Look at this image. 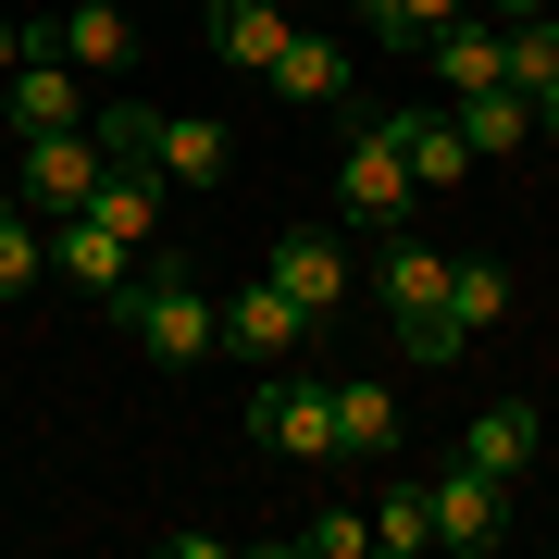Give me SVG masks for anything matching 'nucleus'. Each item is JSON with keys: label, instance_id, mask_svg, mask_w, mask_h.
I'll use <instances>...</instances> for the list:
<instances>
[{"label": "nucleus", "instance_id": "obj_8", "mask_svg": "<svg viewBox=\"0 0 559 559\" xmlns=\"http://www.w3.org/2000/svg\"><path fill=\"white\" fill-rule=\"evenodd\" d=\"M212 311H224V348H237V360H261V373H274V360H299V348L323 336V323H311L299 299H286L274 274H249L237 299H212Z\"/></svg>", "mask_w": 559, "mask_h": 559}, {"label": "nucleus", "instance_id": "obj_4", "mask_svg": "<svg viewBox=\"0 0 559 559\" xmlns=\"http://www.w3.org/2000/svg\"><path fill=\"white\" fill-rule=\"evenodd\" d=\"M423 510H436V547H448V559H485V547L510 535V485H498V473H473L460 448L423 473Z\"/></svg>", "mask_w": 559, "mask_h": 559}, {"label": "nucleus", "instance_id": "obj_18", "mask_svg": "<svg viewBox=\"0 0 559 559\" xmlns=\"http://www.w3.org/2000/svg\"><path fill=\"white\" fill-rule=\"evenodd\" d=\"M423 75H436V100H473V87H498V25H436L423 38Z\"/></svg>", "mask_w": 559, "mask_h": 559}, {"label": "nucleus", "instance_id": "obj_23", "mask_svg": "<svg viewBox=\"0 0 559 559\" xmlns=\"http://www.w3.org/2000/svg\"><path fill=\"white\" fill-rule=\"evenodd\" d=\"M25 286H50V224L25 200H0V299H25Z\"/></svg>", "mask_w": 559, "mask_h": 559}, {"label": "nucleus", "instance_id": "obj_30", "mask_svg": "<svg viewBox=\"0 0 559 559\" xmlns=\"http://www.w3.org/2000/svg\"><path fill=\"white\" fill-rule=\"evenodd\" d=\"M485 13H498V25H522V13H547V0H485Z\"/></svg>", "mask_w": 559, "mask_h": 559}, {"label": "nucleus", "instance_id": "obj_5", "mask_svg": "<svg viewBox=\"0 0 559 559\" xmlns=\"http://www.w3.org/2000/svg\"><path fill=\"white\" fill-rule=\"evenodd\" d=\"M87 100H100V87L62 50H25L13 75H0V124H13V138H62V124H87Z\"/></svg>", "mask_w": 559, "mask_h": 559}, {"label": "nucleus", "instance_id": "obj_6", "mask_svg": "<svg viewBox=\"0 0 559 559\" xmlns=\"http://www.w3.org/2000/svg\"><path fill=\"white\" fill-rule=\"evenodd\" d=\"M87 187H100V138H87V124H62V138H25V162H13V200L38 212V224L87 212Z\"/></svg>", "mask_w": 559, "mask_h": 559}, {"label": "nucleus", "instance_id": "obj_11", "mask_svg": "<svg viewBox=\"0 0 559 559\" xmlns=\"http://www.w3.org/2000/svg\"><path fill=\"white\" fill-rule=\"evenodd\" d=\"M373 311L385 323H423V311H448V249H423V237H399V224H385V249H373Z\"/></svg>", "mask_w": 559, "mask_h": 559}, {"label": "nucleus", "instance_id": "obj_20", "mask_svg": "<svg viewBox=\"0 0 559 559\" xmlns=\"http://www.w3.org/2000/svg\"><path fill=\"white\" fill-rule=\"evenodd\" d=\"M150 162H162V187H224V124H187V112H162V138H150Z\"/></svg>", "mask_w": 559, "mask_h": 559}, {"label": "nucleus", "instance_id": "obj_10", "mask_svg": "<svg viewBox=\"0 0 559 559\" xmlns=\"http://www.w3.org/2000/svg\"><path fill=\"white\" fill-rule=\"evenodd\" d=\"M261 87H274L286 112H360V62H348L336 38H311V25H299L274 62H261Z\"/></svg>", "mask_w": 559, "mask_h": 559}, {"label": "nucleus", "instance_id": "obj_14", "mask_svg": "<svg viewBox=\"0 0 559 559\" xmlns=\"http://www.w3.org/2000/svg\"><path fill=\"white\" fill-rule=\"evenodd\" d=\"M385 124H399V162H411V187H423V200L473 175V150H460V124H448V100H411V112H385Z\"/></svg>", "mask_w": 559, "mask_h": 559}, {"label": "nucleus", "instance_id": "obj_31", "mask_svg": "<svg viewBox=\"0 0 559 559\" xmlns=\"http://www.w3.org/2000/svg\"><path fill=\"white\" fill-rule=\"evenodd\" d=\"M0 200H13V187H0Z\"/></svg>", "mask_w": 559, "mask_h": 559}, {"label": "nucleus", "instance_id": "obj_2", "mask_svg": "<svg viewBox=\"0 0 559 559\" xmlns=\"http://www.w3.org/2000/svg\"><path fill=\"white\" fill-rule=\"evenodd\" d=\"M237 423H249V448H274V460H336V373H311V360L286 373L274 360Z\"/></svg>", "mask_w": 559, "mask_h": 559}, {"label": "nucleus", "instance_id": "obj_25", "mask_svg": "<svg viewBox=\"0 0 559 559\" xmlns=\"http://www.w3.org/2000/svg\"><path fill=\"white\" fill-rule=\"evenodd\" d=\"M460 13H473V0H360V25H373L385 50H423V38H436V25H460Z\"/></svg>", "mask_w": 559, "mask_h": 559}, {"label": "nucleus", "instance_id": "obj_3", "mask_svg": "<svg viewBox=\"0 0 559 559\" xmlns=\"http://www.w3.org/2000/svg\"><path fill=\"white\" fill-rule=\"evenodd\" d=\"M411 162H399V124L385 112H348V150H336V212L348 224H411Z\"/></svg>", "mask_w": 559, "mask_h": 559}, {"label": "nucleus", "instance_id": "obj_26", "mask_svg": "<svg viewBox=\"0 0 559 559\" xmlns=\"http://www.w3.org/2000/svg\"><path fill=\"white\" fill-rule=\"evenodd\" d=\"M498 311H510V274H498V261H448V323H460V336L498 323Z\"/></svg>", "mask_w": 559, "mask_h": 559}, {"label": "nucleus", "instance_id": "obj_9", "mask_svg": "<svg viewBox=\"0 0 559 559\" xmlns=\"http://www.w3.org/2000/svg\"><path fill=\"white\" fill-rule=\"evenodd\" d=\"M50 274L75 286V299H100V311H112L124 286H138V237H112L100 212H62V224H50Z\"/></svg>", "mask_w": 559, "mask_h": 559}, {"label": "nucleus", "instance_id": "obj_24", "mask_svg": "<svg viewBox=\"0 0 559 559\" xmlns=\"http://www.w3.org/2000/svg\"><path fill=\"white\" fill-rule=\"evenodd\" d=\"M87 138H100V162H150L162 112H150V100H87ZM150 175H162V162H150Z\"/></svg>", "mask_w": 559, "mask_h": 559}, {"label": "nucleus", "instance_id": "obj_19", "mask_svg": "<svg viewBox=\"0 0 559 559\" xmlns=\"http://www.w3.org/2000/svg\"><path fill=\"white\" fill-rule=\"evenodd\" d=\"M162 200H175V187H162L150 162H100V187H87V212H100L112 237H138V249L162 237Z\"/></svg>", "mask_w": 559, "mask_h": 559}, {"label": "nucleus", "instance_id": "obj_12", "mask_svg": "<svg viewBox=\"0 0 559 559\" xmlns=\"http://www.w3.org/2000/svg\"><path fill=\"white\" fill-rule=\"evenodd\" d=\"M38 50H62V62H75L87 87H100V75H124V62H138V25H124L112 0H75L62 25H38Z\"/></svg>", "mask_w": 559, "mask_h": 559}, {"label": "nucleus", "instance_id": "obj_13", "mask_svg": "<svg viewBox=\"0 0 559 559\" xmlns=\"http://www.w3.org/2000/svg\"><path fill=\"white\" fill-rule=\"evenodd\" d=\"M535 448H547V411H535V399H485L473 423H460V460H473V473H498V485H510Z\"/></svg>", "mask_w": 559, "mask_h": 559}, {"label": "nucleus", "instance_id": "obj_21", "mask_svg": "<svg viewBox=\"0 0 559 559\" xmlns=\"http://www.w3.org/2000/svg\"><path fill=\"white\" fill-rule=\"evenodd\" d=\"M498 87H522V100H547V87H559V25H547V13L498 25Z\"/></svg>", "mask_w": 559, "mask_h": 559}, {"label": "nucleus", "instance_id": "obj_16", "mask_svg": "<svg viewBox=\"0 0 559 559\" xmlns=\"http://www.w3.org/2000/svg\"><path fill=\"white\" fill-rule=\"evenodd\" d=\"M448 124H460V150H473V162L535 150V100H522V87H473V100H448Z\"/></svg>", "mask_w": 559, "mask_h": 559}, {"label": "nucleus", "instance_id": "obj_7", "mask_svg": "<svg viewBox=\"0 0 559 559\" xmlns=\"http://www.w3.org/2000/svg\"><path fill=\"white\" fill-rule=\"evenodd\" d=\"M261 274H274V286H286V299H299L311 323H336V311L360 299V261H348L336 237H323V224H299V237H274V249H261Z\"/></svg>", "mask_w": 559, "mask_h": 559}, {"label": "nucleus", "instance_id": "obj_17", "mask_svg": "<svg viewBox=\"0 0 559 559\" xmlns=\"http://www.w3.org/2000/svg\"><path fill=\"white\" fill-rule=\"evenodd\" d=\"M336 460H399V385L336 373Z\"/></svg>", "mask_w": 559, "mask_h": 559}, {"label": "nucleus", "instance_id": "obj_1", "mask_svg": "<svg viewBox=\"0 0 559 559\" xmlns=\"http://www.w3.org/2000/svg\"><path fill=\"white\" fill-rule=\"evenodd\" d=\"M112 323L138 336V360H150V373H200V360L224 348V311L175 274V261H138V286L112 299Z\"/></svg>", "mask_w": 559, "mask_h": 559}, {"label": "nucleus", "instance_id": "obj_27", "mask_svg": "<svg viewBox=\"0 0 559 559\" xmlns=\"http://www.w3.org/2000/svg\"><path fill=\"white\" fill-rule=\"evenodd\" d=\"M299 559H373V510H311L299 522Z\"/></svg>", "mask_w": 559, "mask_h": 559}, {"label": "nucleus", "instance_id": "obj_22", "mask_svg": "<svg viewBox=\"0 0 559 559\" xmlns=\"http://www.w3.org/2000/svg\"><path fill=\"white\" fill-rule=\"evenodd\" d=\"M373 559H436V510H423V473H399L373 498Z\"/></svg>", "mask_w": 559, "mask_h": 559}, {"label": "nucleus", "instance_id": "obj_28", "mask_svg": "<svg viewBox=\"0 0 559 559\" xmlns=\"http://www.w3.org/2000/svg\"><path fill=\"white\" fill-rule=\"evenodd\" d=\"M25 50H38V25H13V13H0V75H13Z\"/></svg>", "mask_w": 559, "mask_h": 559}, {"label": "nucleus", "instance_id": "obj_15", "mask_svg": "<svg viewBox=\"0 0 559 559\" xmlns=\"http://www.w3.org/2000/svg\"><path fill=\"white\" fill-rule=\"evenodd\" d=\"M200 13H212V62H237V75H261V62L299 38V25H286V0H200Z\"/></svg>", "mask_w": 559, "mask_h": 559}, {"label": "nucleus", "instance_id": "obj_29", "mask_svg": "<svg viewBox=\"0 0 559 559\" xmlns=\"http://www.w3.org/2000/svg\"><path fill=\"white\" fill-rule=\"evenodd\" d=\"M535 138H547V150H559V87H547V100H535Z\"/></svg>", "mask_w": 559, "mask_h": 559}]
</instances>
